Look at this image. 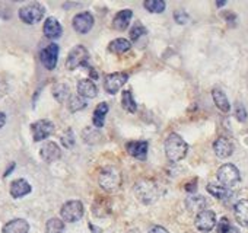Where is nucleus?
<instances>
[{
  "mask_svg": "<svg viewBox=\"0 0 248 233\" xmlns=\"http://www.w3.org/2000/svg\"><path fill=\"white\" fill-rule=\"evenodd\" d=\"M212 96H213V101H215V105L222 111V112H228L231 109V105H229V101L226 98V95L220 90V89H213L212 92Z\"/></svg>",
  "mask_w": 248,
  "mask_h": 233,
  "instance_id": "nucleus-25",
  "label": "nucleus"
},
{
  "mask_svg": "<svg viewBox=\"0 0 248 233\" xmlns=\"http://www.w3.org/2000/svg\"><path fill=\"white\" fill-rule=\"evenodd\" d=\"M5 124H6V115L3 112H0V129H2Z\"/></svg>",
  "mask_w": 248,
  "mask_h": 233,
  "instance_id": "nucleus-39",
  "label": "nucleus"
},
{
  "mask_svg": "<svg viewBox=\"0 0 248 233\" xmlns=\"http://www.w3.org/2000/svg\"><path fill=\"white\" fill-rule=\"evenodd\" d=\"M93 27V16L89 12L78 14L73 18V29L78 34H88Z\"/></svg>",
  "mask_w": 248,
  "mask_h": 233,
  "instance_id": "nucleus-12",
  "label": "nucleus"
},
{
  "mask_svg": "<svg viewBox=\"0 0 248 233\" xmlns=\"http://www.w3.org/2000/svg\"><path fill=\"white\" fill-rule=\"evenodd\" d=\"M62 32H63V28L60 25V22L56 19V18H47L46 22H44V34L47 38L50 40H57L62 37Z\"/></svg>",
  "mask_w": 248,
  "mask_h": 233,
  "instance_id": "nucleus-15",
  "label": "nucleus"
},
{
  "mask_svg": "<svg viewBox=\"0 0 248 233\" xmlns=\"http://www.w3.org/2000/svg\"><path fill=\"white\" fill-rule=\"evenodd\" d=\"M53 95L59 102H66L67 99H70V87L64 83H57L53 87Z\"/></svg>",
  "mask_w": 248,
  "mask_h": 233,
  "instance_id": "nucleus-26",
  "label": "nucleus"
},
{
  "mask_svg": "<svg viewBox=\"0 0 248 233\" xmlns=\"http://www.w3.org/2000/svg\"><path fill=\"white\" fill-rule=\"evenodd\" d=\"M44 12H46V9L40 3H31V5H27L19 9V18L22 22H25L28 25H34L43 19Z\"/></svg>",
  "mask_w": 248,
  "mask_h": 233,
  "instance_id": "nucleus-5",
  "label": "nucleus"
},
{
  "mask_svg": "<svg viewBox=\"0 0 248 233\" xmlns=\"http://www.w3.org/2000/svg\"><path fill=\"white\" fill-rule=\"evenodd\" d=\"M89 229L92 230V233H101V232H102L101 229H98V227H96V226H93L92 223H89Z\"/></svg>",
  "mask_w": 248,
  "mask_h": 233,
  "instance_id": "nucleus-40",
  "label": "nucleus"
},
{
  "mask_svg": "<svg viewBox=\"0 0 248 233\" xmlns=\"http://www.w3.org/2000/svg\"><path fill=\"white\" fill-rule=\"evenodd\" d=\"M121 102H123V108L126 109L127 112H136L138 109V103L132 95V90H124L123 92V98H121Z\"/></svg>",
  "mask_w": 248,
  "mask_h": 233,
  "instance_id": "nucleus-27",
  "label": "nucleus"
},
{
  "mask_svg": "<svg viewBox=\"0 0 248 233\" xmlns=\"http://www.w3.org/2000/svg\"><path fill=\"white\" fill-rule=\"evenodd\" d=\"M123 176L118 168L115 166H105L101 169L99 176H98V184L99 187L107 191V192H114L121 187Z\"/></svg>",
  "mask_w": 248,
  "mask_h": 233,
  "instance_id": "nucleus-2",
  "label": "nucleus"
},
{
  "mask_svg": "<svg viewBox=\"0 0 248 233\" xmlns=\"http://www.w3.org/2000/svg\"><path fill=\"white\" fill-rule=\"evenodd\" d=\"M31 133H32L34 142H41L54 133V124L48 120H40L31 124Z\"/></svg>",
  "mask_w": 248,
  "mask_h": 233,
  "instance_id": "nucleus-10",
  "label": "nucleus"
},
{
  "mask_svg": "<svg viewBox=\"0 0 248 233\" xmlns=\"http://www.w3.org/2000/svg\"><path fill=\"white\" fill-rule=\"evenodd\" d=\"M145 34H148V31H146V28L140 24V22H136V25L132 28V31H130V38L133 40V41H138L140 37H143Z\"/></svg>",
  "mask_w": 248,
  "mask_h": 233,
  "instance_id": "nucleus-32",
  "label": "nucleus"
},
{
  "mask_svg": "<svg viewBox=\"0 0 248 233\" xmlns=\"http://www.w3.org/2000/svg\"><path fill=\"white\" fill-rule=\"evenodd\" d=\"M40 155H41V158H43L44 162L51 163V162H56V160L60 159L62 150H60V147H59L56 143L47 142V143L43 145V147H41V150H40Z\"/></svg>",
  "mask_w": 248,
  "mask_h": 233,
  "instance_id": "nucleus-13",
  "label": "nucleus"
},
{
  "mask_svg": "<svg viewBox=\"0 0 248 233\" xmlns=\"http://www.w3.org/2000/svg\"><path fill=\"white\" fill-rule=\"evenodd\" d=\"M194 223L200 232H210L216 226V214L212 210H203L196 216Z\"/></svg>",
  "mask_w": 248,
  "mask_h": 233,
  "instance_id": "nucleus-11",
  "label": "nucleus"
},
{
  "mask_svg": "<svg viewBox=\"0 0 248 233\" xmlns=\"http://www.w3.org/2000/svg\"><path fill=\"white\" fill-rule=\"evenodd\" d=\"M135 194L143 204H154L159 198V187L154 179H140L135 185Z\"/></svg>",
  "mask_w": 248,
  "mask_h": 233,
  "instance_id": "nucleus-3",
  "label": "nucleus"
},
{
  "mask_svg": "<svg viewBox=\"0 0 248 233\" xmlns=\"http://www.w3.org/2000/svg\"><path fill=\"white\" fill-rule=\"evenodd\" d=\"M64 232V221L53 217L46 224V233H63Z\"/></svg>",
  "mask_w": 248,
  "mask_h": 233,
  "instance_id": "nucleus-29",
  "label": "nucleus"
},
{
  "mask_svg": "<svg viewBox=\"0 0 248 233\" xmlns=\"http://www.w3.org/2000/svg\"><path fill=\"white\" fill-rule=\"evenodd\" d=\"M3 233H28L30 232V224L24 218H15L11 220L3 226Z\"/></svg>",
  "mask_w": 248,
  "mask_h": 233,
  "instance_id": "nucleus-19",
  "label": "nucleus"
},
{
  "mask_svg": "<svg viewBox=\"0 0 248 233\" xmlns=\"http://www.w3.org/2000/svg\"><path fill=\"white\" fill-rule=\"evenodd\" d=\"M207 191H209L213 197H216V198H219V200H225V198L229 197V191H228V188H225L223 185L209 184V185H207Z\"/></svg>",
  "mask_w": 248,
  "mask_h": 233,
  "instance_id": "nucleus-30",
  "label": "nucleus"
},
{
  "mask_svg": "<svg viewBox=\"0 0 248 233\" xmlns=\"http://www.w3.org/2000/svg\"><path fill=\"white\" fill-rule=\"evenodd\" d=\"M188 152V146L187 143L183 140L181 136H178L177 133H171L167 140H165V155L168 158L170 162H180L186 158Z\"/></svg>",
  "mask_w": 248,
  "mask_h": 233,
  "instance_id": "nucleus-1",
  "label": "nucleus"
},
{
  "mask_svg": "<svg viewBox=\"0 0 248 233\" xmlns=\"http://www.w3.org/2000/svg\"><path fill=\"white\" fill-rule=\"evenodd\" d=\"M143 6L151 14H162L165 11L167 3L164 2V0H146V2L143 3Z\"/></svg>",
  "mask_w": 248,
  "mask_h": 233,
  "instance_id": "nucleus-28",
  "label": "nucleus"
},
{
  "mask_svg": "<svg viewBox=\"0 0 248 233\" xmlns=\"http://www.w3.org/2000/svg\"><path fill=\"white\" fill-rule=\"evenodd\" d=\"M132 48V44L129 40H124V38H117L114 41L109 43V47L108 50L114 54H124V53H127L129 50Z\"/></svg>",
  "mask_w": 248,
  "mask_h": 233,
  "instance_id": "nucleus-23",
  "label": "nucleus"
},
{
  "mask_svg": "<svg viewBox=\"0 0 248 233\" xmlns=\"http://www.w3.org/2000/svg\"><path fill=\"white\" fill-rule=\"evenodd\" d=\"M60 216L67 223H75L82 218L83 216V204L78 200H72L63 204L60 210Z\"/></svg>",
  "mask_w": 248,
  "mask_h": 233,
  "instance_id": "nucleus-6",
  "label": "nucleus"
},
{
  "mask_svg": "<svg viewBox=\"0 0 248 233\" xmlns=\"http://www.w3.org/2000/svg\"><path fill=\"white\" fill-rule=\"evenodd\" d=\"M127 233H140V232H138V230H130V232H127Z\"/></svg>",
  "mask_w": 248,
  "mask_h": 233,
  "instance_id": "nucleus-43",
  "label": "nucleus"
},
{
  "mask_svg": "<svg viewBox=\"0 0 248 233\" xmlns=\"http://www.w3.org/2000/svg\"><path fill=\"white\" fill-rule=\"evenodd\" d=\"M241 179L239 171L236 166L231 165V163H225L217 169V181L225 187H233L235 184H238Z\"/></svg>",
  "mask_w": 248,
  "mask_h": 233,
  "instance_id": "nucleus-4",
  "label": "nucleus"
},
{
  "mask_svg": "<svg viewBox=\"0 0 248 233\" xmlns=\"http://www.w3.org/2000/svg\"><path fill=\"white\" fill-rule=\"evenodd\" d=\"M132 16H133V12L130 9H124L121 12H118L115 15V18L112 19V28L117 29V31H124L129 28V24L132 21Z\"/></svg>",
  "mask_w": 248,
  "mask_h": 233,
  "instance_id": "nucleus-17",
  "label": "nucleus"
},
{
  "mask_svg": "<svg viewBox=\"0 0 248 233\" xmlns=\"http://www.w3.org/2000/svg\"><path fill=\"white\" fill-rule=\"evenodd\" d=\"M127 79H129L127 73H111V74H107L104 77V89H105V92H108L109 95L117 93L124 85H126Z\"/></svg>",
  "mask_w": 248,
  "mask_h": 233,
  "instance_id": "nucleus-8",
  "label": "nucleus"
},
{
  "mask_svg": "<svg viewBox=\"0 0 248 233\" xmlns=\"http://www.w3.org/2000/svg\"><path fill=\"white\" fill-rule=\"evenodd\" d=\"M83 108H86V101L85 98L76 95V96H72L69 99V109L72 112H78V111H82Z\"/></svg>",
  "mask_w": 248,
  "mask_h": 233,
  "instance_id": "nucleus-31",
  "label": "nucleus"
},
{
  "mask_svg": "<svg viewBox=\"0 0 248 233\" xmlns=\"http://www.w3.org/2000/svg\"><path fill=\"white\" fill-rule=\"evenodd\" d=\"M59 45L57 44H48L46 48L41 50L40 53V58L43 66L47 70H53L57 66V60H59Z\"/></svg>",
  "mask_w": 248,
  "mask_h": 233,
  "instance_id": "nucleus-9",
  "label": "nucleus"
},
{
  "mask_svg": "<svg viewBox=\"0 0 248 233\" xmlns=\"http://www.w3.org/2000/svg\"><path fill=\"white\" fill-rule=\"evenodd\" d=\"M31 192V185L25 179H16L11 184V195L14 198H21Z\"/></svg>",
  "mask_w": 248,
  "mask_h": 233,
  "instance_id": "nucleus-20",
  "label": "nucleus"
},
{
  "mask_svg": "<svg viewBox=\"0 0 248 233\" xmlns=\"http://www.w3.org/2000/svg\"><path fill=\"white\" fill-rule=\"evenodd\" d=\"M78 93L82 98L92 99V98H95L98 95V87L95 86V83L91 79H82L78 83Z\"/></svg>",
  "mask_w": 248,
  "mask_h": 233,
  "instance_id": "nucleus-18",
  "label": "nucleus"
},
{
  "mask_svg": "<svg viewBox=\"0 0 248 233\" xmlns=\"http://www.w3.org/2000/svg\"><path fill=\"white\" fill-rule=\"evenodd\" d=\"M225 5H226V2H217V3H216L217 8H222V6H225Z\"/></svg>",
  "mask_w": 248,
  "mask_h": 233,
  "instance_id": "nucleus-42",
  "label": "nucleus"
},
{
  "mask_svg": "<svg viewBox=\"0 0 248 233\" xmlns=\"http://www.w3.org/2000/svg\"><path fill=\"white\" fill-rule=\"evenodd\" d=\"M174 16H175V21L178 24H187V21H188V15L183 11H177Z\"/></svg>",
  "mask_w": 248,
  "mask_h": 233,
  "instance_id": "nucleus-36",
  "label": "nucleus"
},
{
  "mask_svg": "<svg viewBox=\"0 0 248 233\" xmlns=\"http://www.w3.org/2000/svg\"><path fill=\"white\" fill-rule=\"evenodd\" d=\"M126 149H127L130 156L140 159V160H145L146 155H148L149 145H148V142H130V143H127Z\"/></svg>",
  "mask_w": 248,
  "mask_h": 233,
  "instance_id": "nucleus-16",
  "label": "nucleus"
},
{
  "mask_svg": "<svg viewBox=\"0 0 248 233\" xmlns=\"http://www.w3.org/2000/svg\"><path fill=\"white\" fill-rule=\"evenodd\" d=\"M108 112V105L105 102L99 103L95 111H93V116H92V121H93V126L96 129H101L104 127V121H105V115Z\"/></svg>",
  "mask_w": 248,
  "mask_h": 233,
  "instance_id": "nucleus-24",
  "label": "nucleus"
},
{
  "mask_svg": "<svg viewBox=\"0 0 248 233\" xmlns=\"http://www.w3.org/2000/svg\"><path fill=\"white\" fill-rule=\"evenodd\" d=\"M213 150L216 153L217 158L220 159H226L232 155L233 152V145L229 139L226 137H219L215 143H213Z\"/></svg>",
  "mask_w": 248,
  "mask_h": 233,
  "instance_id": "nucleus-14",
  "label": "nucleus"
},
{
  "mask_svg": "<svg viewBox=\"0 0 248 233\" xmlns=\"http://www.w3.org/2000/svg\"><path fill=\"white\" fill-rule=\"evenodd\" d=\"M186 205L190 211H194V213H202L203 210H206V205H207V201L204 197L202 195H191L186 200Z\"/></svg>",
  "mask_w": 248,
  "mask_h": 233,
  "instance_id": "nucleus-21",
  "label": "nucleus"
},
{
  "mask_svg": "<svg viewBox=\"0 0 248 233\" xmlns=\"http://www.w3.org/2000/svg\"><path fill=\"white\" fill-rule=\"evenodd\" d=\"M89 58V51L83 45H76L70 50L67 60H66V67L69 70H75L80 66H85Z\"/></svg>",
  "mask_w": 248,
  "mask_h": 233,
  "instance_id": "nucleus-7",
  "label": "nucleus"
},
{
  "mask_svg": "<svg viewBox=\"0 0 248 233\" xmlns=\"http://www.w3.org/2000/svg\"><path fill=\"white\" fill-rule=\"evenodd\" d=\"M149 233H170V232L165 227H162V226H154Z\"/></svg>",
  "mask_w": 248,
  "mask_h": 233,
  "instance_id": "nucleus-38",
  "label": "nucleus"
},
{
  "mask_svg": "<svg viewBox=\"0 0 248 233\" xmlns=\"http://www.w3.org/2000/svg\"><path fill=\"white\" fill-rule=\"evenodd\" d=\"M62 143H63V146H66L67 149L73 147V145H75V136H73V131H72V130H67V131L63 134Z\"/></svg>",
  "mask_w": 248,
  "mask_h": 233,
  "instance_id": "nucleus-33",
  "label": "nucleus"
},
{
  "mask_svg": "<svg viewBox=\"0 0 248 233\" xmlns=\"http://www.w3.org/2000/svg\"><path fill=\"white\" fill-rule=\"evenodd\" d=\"M235 115H236V118L239 121H242V123L247 120V111H245V108H244V105L241 102H238L235 105Z\"/></svg>",
  "mask_w": 248,
  "mask_h": 233,
  "instance_id": "nucleus-34",
  "label": "nucleus"
},
{
  "mask_svg": "<svg viewBox=\"0 0 248 233\" xmlns=\"http://www.w3.org/2000/svg\"><path fill=\"white\" fill-rule=\"evenodd\" d=\"M225 233H239V230L236 227H233V226H229V229Z\"/></svg>",
  "mask_w": 248,
  "mask_h": 233,
  "instance_id": "nucleus-41",
  "label": "nucleus"
},
{
  "mask_svg": "<svg viewBox=\"0 0 248 233\" xmlns=\"http://www.w3.org/2000/svg\"><path fill=\"white\" fill-rule=\"evenodd\" d=\"M233 213H235L238 223H241L242 226H248V200L238 201L235 204Z\"/></svg>",
  "mask_w": 248,
  "mask_h": 233,
  "instance_id": "nucleus-22",
  "label": "nucleus"
},
{
  "mask_svg": "<svg viewBox=\"0 0 248 233\" xmlns=\"http://www.w3.org/2000/svg\"><path fill=\"white\" fill-rule=\"evenodd\" d=\"M229 226H231V224H229V220H228L226 217H223V218H220L219 223H217V232H219V233H225V232L229 229Z\"/></svg>",
  "mask_w": 248,
  "mask_h": 233,
  "instance_id": "nucleus-35",
  "label": "nucleus"
},
{
  "mask_svg": "<svg viewBox=\"0 0 248 233\" xmlns=\"http://www.w3.org/2000/svg\"><path fill=\"white\" fill-rule=\"evenodd\" d=\"M8 89H9V86H8V82L0 76V98H3L6 93H8Z\"/></svg>",
  "mask_w": 248,
  "mask_h": 233,
  "instance_id": "nucleus-37",
  "label": "nucleus"
}]
</instances>
